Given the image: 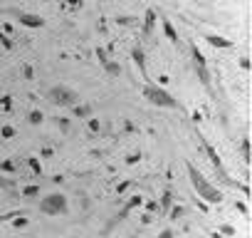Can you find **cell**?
I'll use <instances>...</instances> for the list:
<instances>
[{
    "label": "cell",
    "mask_w": 252,
    "mask_h": 238,
    "mask_svg": "<svg viewBox=\"0 0 252 238\" xmlns=\"http://www.w3.org/2000/svg\"><path fill=\"white\" fill-rule=\"evenodd\" d=\"M50 99H52L55 104H72V102L77 99V94H74L72 89L57 87V89H52V92H50Z\"/></svg>",
    "instance_id": "obj_1"
},
{
    "label": "cell",
    "mask_w": 252,
    "mask_h": 238,
    "mask_svg": "<svg viewBox=\"0 0 252 238\" xmlns=\"http://www.w3.org/2000/svg\"><path fill=\"white\" fill-rule=\"evenodd\" d=\"M190 174H193V181H195V186H198V191H200L203 196H208L210 201H220V194H218L213 186H208V184L198 176V171H195V169H190Z\"/></svg>",
    "instance_id": "obj_2"
},
{
    "label": "cell",
    "mask_w": 252,
    "mask_h": 238,
    "mask_svg": "<svg viewBox=\"0 0 252 238\" xmlns=\"http://www.w3.org/2000/svg\"><path fill=\"white\" fill-rule=\"evenodd\" d=\"M42 211H47V213H60V211H64V198H62V196H50L47 201H42Z\"/></svg>",
    "instance_id": "obj_3"
},
{
    "label": "cell",
    "mask_w": 252,
    "mask_h": 238,
    "mask_svg": "<svg viewBox=\"0 0 252 238\" xmlns=\"http://www.w3.org/2000/svg\"><path fill=\"white\" fill-rule=\"evenodd\" d=\"M146 97H151L156 104H166V107H173V104H176L168 94H163V92H158V89H154V87H149V89H146Z\"/></svg>",
    "instance_id": "obj_4"
}]
</instances>
